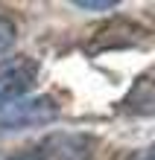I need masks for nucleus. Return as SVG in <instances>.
I'll use <instances>...</instances> for the list:
<instances>
[{
  "mask_svg": "<svg viewBox=\"0 0 155 160\" xmlns=\"http://www.w3.org/2000/svg\"><path fill=\"white\" fill-rule=\"evenodd\" d=\"M97 140L82 131H53L32 148L26 160H94Z\"/></svg>",
  "mask_w": 155,
  "mask_h": 160,
  "instance_id": "f257e3e1",
  "label": "nucleus"
},
{
  "mask_svg": "<svg viewBox=\"0 0 155 160\" xmlns=\"http://www.w3.org/2000/svg\"><path fill=\"white\" fill-rule=\"evenodd\" d=\"M59 117V105L53 96H30L21 102L0 108V134L3 131H21V128H35L47 125Z\"/></svg>",
  "mask_w": 155,
  "mask_h": 160,
  "instance_id": "f03ea898",
  "label": "nucleus"
},
{
  "mask_svg": "<svg viewBox=\"0 0 155 160\" xmlns=\"http://www.w3.org/2000/svg\"><path fill=\"white\" fill-rule=\"evenodd\" d=\"M147 41V29L138 26L135 21H120V18H114V21H105L102 26H97V29L88 35V41H85V52H108V50H129V47H138Z\"/></svg>",
  "mask_w": 155,
  "mask_h": 160,
  "instance_id": "7ed1b4c3",
  "label": "nucleus"
},
{
  "mask_svg": "<svg viewBox=\"0 0 155 160\" xmlns=\"http://www.w3.org/2000/svg\"><path fill=\"white\" fill-rule=\"evenodd\" d=\"M38 82V61L30 55H12L0 61V108L21 102Z\"/></svg>",
  "mask_w": 155,
  "mask_h": 160,
  "instance_id": "20e7f679",
  "label": "nucleus"
},
{
  "mask_svg": "<svg viewBox=\"0 0 155 160\" xmlns=\"http://www.w3.org/2000/svg\"><path fill=\"white\" fill-rule=\"evenodd\" d=\"M123 108L132 114H155V73L141 76L135 82V88L129 90V96L123 99Z\"/></svg>",
  "mask_w": 155,
  "mask_h": 160,
  "instance_id": "39448f33",
  "label": "nucleus"
},
{
  "mask_svg": "<svg viewBox=\"0 0 155 160\" xmlns=\"http://www.w3.org/2000/svg\"><path fill=\"white\" fill-rule=\"evenodd\" d=\"M15 41H18V29H15V23L9 21V18H0V55L12 50Z\"/></svg>",
  "mask_w": 155,
  "mask_h": 160,
  "instance_id": "423d86ee",
  "label": "nucleus"
},
{
  "mask_svg": "<svg viewBox=\"0 0 155 160\" xmlns=\"http://www.w3.org/2000/svg\"><path fill=\"white\" fill-rule=\"evenodd\" d=\"M76 9H85V12H105V9H114L117 0H73Z\"/></svg>",
  "mask_w": 155,
  "mask_h": 160,
  "instance_id": "0eeeda50",
  "label": "nucleus"
},
{
  "mask_svg": "<svg viewBox=\"0 0 155 160\" xmlns=\"http://www.w3.org/2000/svg\"><path fill=\"white\" fill-rule=\"evenodd\" d=\"M114 160H155V143H149L147 148H135V152L117 154Z\"/></svg>",
  "mask_w": 155,
  "mask_h": 160,
  "instance_id": "6e6552de",
  "label": "nucleus"
}]
</instances>
